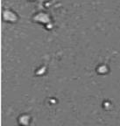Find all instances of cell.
Here are the masks:
<instances>
[{
    "label": "cell",
    "instance_id": "obj_2",
    "mask_svg": "<svg viewBox=\"0 0 120 126\" xmlns=\"http://www.w3.org/2000/svg\"><path fill=\"white\" fill-rule=\"evenodd\" d=\"M34 20L35 21H41V20H43L45 22H49V17L45 12H39V13H37L34 16Z\"/></svg>",
    "mask_w": 120,
    "mask_h": 126
},
{
    "label": "cell",
    "instance_id": "obj_3",
    "mask_svg": "<svg viewBox=\"0 0 120 126\" xmlns=\"http://www.w3.org/2000/svg\"><path fill=\"white\" fill-rule=\"evenodd\" d=\"M29 1H35V0H29Z\"/></svg>",
    "mask_w": 120,
    "mask_h": 126
},
{
    "label": "cell",
    "instance_id": "obj_1",
    "mask_svg": "<svg viewBox=\"0 0 120 126\" xmlns=\"http://www.w3.org/2000/svg\"><path fill=\"white\" fill-rule=\"evenodd\" d=\"M3 18L6 22H16L18 19V16L12 9L5 8L3 11Z\"/></svg>",
    "mask_w": 120,
    "mask_h": 126
}]
</instances>
